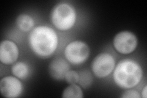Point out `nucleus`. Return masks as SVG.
<instances>
[{
  "instance_id": "f257e3e1",
  "label": "nucleus",
  "mask_w": 147,
  "mask_h": 98,
  "mask_svg": "<svg viewBox=\"0 0 147 98\" xmlns=\"http://www.w3.org/2000/svg\"><path fill=\"white\" fill-rule=\"evenodd\" d=\"M28 43L35 55L41 58H48L55 53L58 47V37L52 28L40 25L30 32Z\"/></svg>"
},
{
  "instance_id": "f03ea898",
  "label": "nucleus",
  "mask_w": 147,
  "mask_h": 98,
  "mask_svg": "<svg viewBox=\"0 0 147 98\" xmlns=\"http://www.w3.org/2000/svg\"><path fill=\"white\" fill-rule=\"evenodd\" d=\"M143 77V70L136 61L124 59L119 61L113 70V78L116 85L123 89L137 86Z\"/></svg>"
},
{
  "instance_id": "7ed1b4c3",
  "label": "nucleus",
  "mask_w": 147,
  "mask_h": 98,
  "mask_svg": "<svg viewBox=\"0 0 147 98\" xmlns=\"http://www.w3.org/2000/svg\"><path fill=\"white\" fill-rule=\"evenodd\" d=\"M50 18L56 28L63 31H67L71 29L76 22V11L70 4L59 3L53 8Z\"/></svg>"
},
{
  "instance_id": "20e7f679",
  "label": "nucleus",
  "mask_w": 147,
  "mask_h": 98,
  "mask_svg": "<svg viewBox=\"0 0 147 98\" xmlns=\"http://www.w3.org/2000/svg\"><path fill=\"white\" fill-rule=\"evenodd\" d=\"M64 53L69 63L74 65H79L85 62L88 58L90 49L85 42L76 40L66 45Z\"/></svg>"
},
{
  "instance_id": "39448f33",
  "label": "nucleus",
  "mask_w": 147,
  "mask_h": 98,
  "mask_svg": "<svg viewBox=\"0 0 147 98\" xmlns=\"http://www.w3.org/2000/svg\"><path fill=\"white\" fill-rule=\"evenodd\" d=\"M116 66L115 59L108 53H101L94 58L91 63V69L94 76L98 78L109 76Z\"/></svg>"
},
{
  "instance_id": "423d86ee",
  "label": "nucleus",
  "mask_w": 147,
  "mask_h": 98,
  "mask_svg": "<svg viewBox=\"0 0 147 98\" xmlns=\"http://www.w3.org/2000/svg\"><path fill=\"white\" fill-rule=\"evenodd\" d=\"M113 45L118 53L127 55L135 51L138 45V39L132 32L122 31L114 37Z\"/></svg>"
},
{
  "instance_id": "0eeeda50",
  "label": "nucleus",
  "mask_w": 147,
  "mask_h": 98,
  "mask_svg": "<svg viewBox=\"0 0 147 98\" xmlns=\"http://www.w3.org/2000/svg\"><path fill=\"white\" fill-rule=\"evenodd\" d=\"M0 91L4 97H18L23 91L22 83L16 77H4L0 81Z\"/></svg>"
},
{
  "instance_id": "6e6552de",
  "label": "nucleus",
  "mask_w": 147,
  "mask_h": 98,
  "mask_svg": "<svg viewBox=\"0 0 147 98\" xmlns=\"http://www.w3.org/2000/svg\"><path fill=\"white\" fill-rule=\"evenodd\" d=\"M19 56L17 44L10 40H4L0 44V61L6 65L15 63Z\"/></svg>"
},
{
  "instance_id": "1a4fd4ad",
  "label": "nucleus",
  "mask_w": 147,
  "mask_h": 98,
  "mask_svg": "<svg viewBox=\"0 0 147 98\" xmlns=\"http://www.w3.org/2000/svg\"><path fill=\"white\" fill-rule=\"evenodd\" d=\"M70 65L67 60L62 58H55L50 62L49 71L50 76L55 80H63L66 74L69 71Z\"/></svg>"
},
{
  "instance_id": "9d476101",
  "label": "nucleus",
  "mask_w": 147,
  "mask_h": 98,
  "mask_svg": "<svg viewBox=\"0 0 147 98\" xmlns=\"http://www.w3.org/2000/svg\"><path fill=\"white\" fill-rule=\"evenodd\" d=\"M16 25L18 28L24 32L30 31L34 25V21L31 16L22 14L16 18Z\"/></svg>"
},
{
  "instance_id": "9b49d317",
  "label": "nucleus",
  "mask_w": 147,
  "mask_h": 98,
  "mask_svg": "<svg viewBox=\"0 0 147 98\" xmlns=\"http://www.w3.org/2000/svg\"><path fill=\"white\" fill-rule=\"evenodd\" d=\"M84 94L80 85L77 83L70 84L64 89L62 93L63 98H82Z\"/></svg>"
},
{
  "instance_id": "f8f14e48",
  "label": "nucleus",
  "mask_w": 147,
  "mask_h": 98,
  "mask_svg": "<svg viewBox=\"0 0 147 98\" xmlns=\"http://www.w3.org/2000/svg\"><path fill=\"white\" fill-rule=\"evenodd\" d=\"M12 72L18 78L24 79L29 74L28 66L24 62L16 63L12 67Z\"/></svg>"
},
{
  "instance_id": "ddd939ff",
  "label": "nucleus",
  "mask_w": 147,
  "mask_h": 98,
  "mask_svg": "<svg viewBox=\"0 0 147 98\" xmlns=\"http://www.w3.org/2000/svg\"><path fill=\"white\" fill-rule=\"evenodd\" d=\"M79 74V83L80 85L84 88L89 87L93 82V77L90 72L87 71H83Z\"/></svg>"
},
{
  "instance_id": "4468645a",
  "label": "nucleus",
  "mask_w": 147,
  "mask_h": 98,
  "mask_svg": "<svg viewBox=\"0 0 147 98\" xmlns=\"http://www.w3.org/2000/svg\"><path fill=\"white\" fill-rule=\"evenodd\" d=\"M64 80L69 84L78 83L79 80V74L74 70H69L66 74Z\"/></svg>"
},
{
  "instance_id": "2eb2a0df",
  "label": "nucleus",
  "mask_w": 147,
  "mask_h": 98,
  "mask_svg": "<svg viewBox=\"0 0 147 98\" xmlns=\"http://www.w3.org/2000/svg\"><path fill=\"white\" fill-rule=\"evenodd\" d=\"M123 98H140V93L134 90H127L124 92L121 96Z\"/></svg>"
},
{
  "instance_id": "dca6fc26",
  "label": "nucleus",
  "mask_w": 147,
  "mask_h": 98,
  "mask_svg": "<svg viewBox=\"0 0 147 98\" xmlns=\"http://www.w3.org/2000/svg\"><path fill=\"white\" fill-rule=\"evenodd\" d=\"M146 90H147V86L145 85V87L144 88V89L142 90V95H141V97H144V98H146L147 96V92H146Z\"/></svg>"
}]
</instances>
